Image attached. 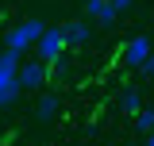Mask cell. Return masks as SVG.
I'll use <instances>...</instances> for the list:
<instances>
[{
	"label": "cell",
	"mask_w": 154,
	"mask_h": 146,
	"mask_svg": "<svg viewBox=\"0 0 154 146\" xmlns=\"http://www.w3.org/2000/svg\"><path fill=\"white\" fill-rule=\"evenodd\" d=\"M89 16H93L100 27H112L116 19H119V12H116L112 0H96V4H89Z\"/></svg>",
	"instance_id": "8"
},
{
	"label": "cell",
	"mask_w": 154,
	"mask_h": 146,
	"mask_svg": "<svg viewBox=\"0 0 154 146\" xmlns=\"http://www.w3.org/2000/svg\"><path fill=\"white\" fill-rule=\"evenodd\" d=\"M62 35H66V46H85V42L93 38V23H89V19H69V23L62 27Z\"/></svg>",
	"instance_id": "6"
},
{
	"label": "cell",
	"mask_w": 154,
	"mask_h": 146,
	"mask_svg": "<svg viewBox=\"0 0 154 146\" xmlns=\"http://www.w3.org/2000/svg\"><path fill=\"white\" fill-rule=\"evenodd\" d=\"M58 111H62V96H58V92H46V96H38V104H35V115L42 119V123L58 119Z\"/></svg>",
	"instance_id": "7"
},
{
	"label": "cell",
	"mask_w": 154,
	"mask_h": 146,
	"mask_svg": "<svg viewBox=\"0 0 154 146\" xmlns=\"http://www.w3.org/2000/svg\"><path fill=\"white\" fill-rule=\"evenodd\" d=\"M150 50H154V46H150V38H146V35H131L127 42H123V50H119V62H123L127 69H139V65L146 62Z\"/></svg>",
	"instance_id": "4"
},
{
	"label": "cell",
	"mask_w": 154,
	"mask_h": 146,
	"mask_svg": "<svg viewBox=\"0 0 154 146\" xmlns=\"http://www.w3.org/2000/svg\"><path fill=\"white\" fill-rule=\"evenodd\" d=\"M85 4H96V0H85Z\"/></svg>",
	"instance_id": "14"
},
{
	"label": "cell",
	"mask_w": 154,
	"mask_h": 146,
	"mask_svg": "<svg viewBox=\"0 0 154 146\" xmlns=\"http://www.w3.org/2000/svg\"><path fill=\"white\" fill-rule=\"evenodd\" d=\"M46 27H42V19H35V16H27V19H19L16 27L4 35V50H12V54H19L23 58V50H31L38 42V35H42Z\"/></svg>",
	"instance_id": "1"
},
{
	"label": "cell",
	"mask_w": 154,
	"mask_h": 146,
	"mask_svg": "<svg viewBox=\"0 0 154 146\" xmlns=\"http://www.w3.org/2000/svg\"><path fill=\"white\" fill-rule=\"evenodd\" d=\"M46 69L50 65H42V62H19V69H16V85L19 89H38L42 81H46Z\"/></svg>",
	"instance_id": "5"
},
{
	"label": "cell",
	"mask_w": 154,
	"mask_h": 146,
	"mask_svg": "<svg viewBox=\"0 0 154 146\" xmlns=\"http://www.w3.org/2000/svg\"><path fill=\"white\" fill-rule=\"evenodd\" d=\"M139 69H143V73H154V50H150V54H146V62H143Z\"/></svg>",
	"instance_id": "11"
},
{
	"label": "cell",
	"mask_w": 154,
	"mask_h": 146,
	"mask_svg": "<svg viewBox=\"0 0 154 146\" xmlns=\"http://www.w3.org/2000/svg\"><path fill=\"white\" fill-rule=\"evenodd\" d=\"M119 108L127 111V115H135V111L143 108V96H139V89H123V92H119Z\"/></svg>",
	"instance_id": "9"
},
{
	"label": "cell",
	"mask_w": 154,
	"mask_h": 146,
	"mask_svg": "<svg viewBox=\"0 0 154 146\" xmlns=\"http://www.w3.org/2000/svg\"><path fill=\"white\" fill-rule=\"evenodd\" d=\"M135 123H139V131L146 135V131H154V108H139L135 111Z\"/></svg>",
	"instance_id": "10"
},
{
	"label": "cell",
	"mask_w": 154,
	"mask_h": 146,
	"mask_svg": "<svg viewBox=\"0 0 154 146\" xmlns=\"http://www.w3.org/2000/svg\"><path fill=\"white\" fill-rule=\"evenodd\" d=\"M127 146H135V142H127Z\"/></svg>",
	"instance_id": "15"
},
{
	"label": "cell",
	"mask_w": 154,
	"mask_h": 146,
	"mask_svg": "<svg viewBox=\"0 0 154 146\" xmlns=\"http://www.w3.org/2000/svg\"><path fill=\"white\" fill-rule=\"evenodd\" d=\"M35 54H38L42 65H58V62H62V54H66V35H62V27H46V31L38 35Z\"/></svg>",
	"instance_id": "2"
},
{
	"label": "cell",
	"mask_w": 154,
	"mask_h": 146,
	"mask_svg": "<svg viewBox=\"0 0 154 146\" xmlns=\"http://www.w3.org/2000/svg\"><path fill=\"white\" fill-rule=\"evenodd\" d=\"M19 62H23V58L12 54V50H4V54H0V108H8V104L16 100V92H19V85H16Z\"/></svg>",
	"instance_id": "3"
},
{
	"label": "cell",
	"mask_w": 154,
	"mask_h": 146,
	"mask_svg": "<svg viewBox=\"0 0 154 146\" xmlns=\"http://www.w3.org/2000/svg\"><path fill=\"white\" fill-rule=\"evenodd\" d=\"M112 4H116V12H123V8H131L135 0H112Z\"/></svg>",
	"instance_id": "12"
},
{
	"label": "cell",
	"mask_w": 154,
	"mask_h": 146,
	"mask_svg": "<svg viewBox=\"0 0 154 146\" xmlns=\"http://www.w3.org/2000/svg\"><path fill=\"white\" fill-rule=\"evenodd\" d=\"M146 146H154V131H146Z\"/></svg>",
	"instance_id": "13"
}]
</instances>
